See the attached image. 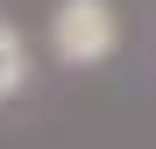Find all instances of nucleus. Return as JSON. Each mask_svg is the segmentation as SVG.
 I'll return each mask as SVG.
<instances>
[{"instance_id": "1", "label": "nucleus", "mask_w": 156, "mask_h": 149, "mask_svg": "<svg viewBox=\"0 0 156 149\" xmlns=\"http://www.w3.org/2000/svg\"><path fill=\"white\" fill-rule=\"evenodd\" d=\"M50 50H57L64 64H107L121 50L114 0H57V14H50Z\"/></svg>"}, {"instance_id": "2", "label": "nucleus", "mask_w": 156, "mask_h": 149, "mask_svg": "<svg viewBox=\"0 0 156 149\" xmlns=\"http://www.w3.org/2000/svg\"><path fill=\"white\" fill-rule=\"evenodd\" d=\"M21 78H29V57H21V36L0 21V99L7 92H21Z\"/></svg>"}]
</instances>
